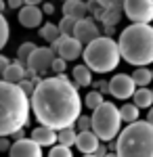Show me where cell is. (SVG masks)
Instances as JSON below:
<instances>
[{
  "label": "cell",
  "instance_id": "5bb4252c",
  "mask_svg": "<svg viewBox=\"0 0 153 157\" xmlns=\"http://www.w3.org/2000/svg\"><path fill=\"white\" fill-rule=\"evenodd\" d=\"M99 138H96V134L92 130H86V132H78L76 134V143L73 145L78 147V151H82V155H90L94 153V149L99 147Z\"/></svg>",
  "mask_w": 153,
  "mask_h": 157
},
{
  "label": "cell",
  "instance_id": "cb8c5ba5",
  "mask_svg": "<svg viewBox=\"0 0 153 157\" xmlns=\"http://www.w3.org/2000/svg\"><path fill=\"white\" fill-rule=\"evenodd\" d=\"M40 36H42V40H46V42H55L61 36L57 23H44L40 27Z\"/></svg>",
  "mask_w": 153,
  "mask_h": 157
},
{
  "label": "cell",
  "instance_id": "5b68a950",
  "mask_svg": "<svg viewBox=\"0 0 153 157\" xmlns=\"http://www.w3.org/2000/svg\"><path fill=\"white\" fill-rule=\"evenodd\" d=\"M82 57H84V65L90 71L109 73L113 71L120 63L118 42L109 36H99L82 48Z\"/></svg>",
  "mask_w": 153,
  "mask_h": 157
},
{
  "label": "cell",
  "instance_id": "4316f807",
  "mask_svg": "<svg viewBox=\"0 0 153 157\" xmlns=\"http://www.w3.org/2000/svg\"><path fill=\"white\" fill-rule=\"evenodd\" d=\"M36 48L34 42H23L19 48H17V61L21 63V65H25V61H27V57L32 55V50Z\"/></svg>",
  "mask_w": 153,
  "mask_h": 157
},
{
  "label": "cell",
  "instance_id": "d590c367",
  "mask_svg": "<svg viewBox=\"0 0 153 157\" xmlns=\"http://www.w3.org/2000/svg\"><path fill=\"white\" fill-rule=\"evenodd\" d=\"M92 155H94V157H105V155H107L105 145H103V143H99V147L94 149V153H92Z\"/></svg>",
  "mask_w": 153,
  "mask_h": 157
},
{
  "label": "cell",
  "instance_id": "83f0119b",
  "mask_svg": "<svg viewBox=\"0 0 153 157\" xmlns=\"http://www.w3.org/2000/svg\"><path fill=\"white\" fill-rule=\"evenodd\" d=\"M73 25H76V19H71V17H63L57 27H59V34L61 36H71L73 34Z\"/></svg>",
  "mask_w": 153,
  "mask_h": 157
},
{
  "label": "cell",
  "instance_id": "1f68e13d",
  "mask_svg": "<svg viewBox=\"0 0 153 157\" xmlns=\"http://www.w3.org/2000/svg\"><path fill=\"white\" fill-rule=\"evenodd\" d=\"M73 126H78V132H86V130H90V117H88V115H82V113H80Z\"/></svg>",
  "mask_w": 153,
  "mask_h": 157
},
{
  "label": "cell",
  "instance_id": "2e32d148",
  "mask_svg": "<svg viewBox=\"0 0 153 157\" xmlns=\"http://www.w3.org/2000/svg\"><path fill=\"white\" fill-rule=\"evenodd\" d=\"M88 15V6L84 0H65L63 2V17H71V19H82Z\"/></svg>",
  "mask_w": 153,
  "mask_h": 157
},
{
  "label": "cell",
  "instance_id": "52a82bcc",
  "mask_svg": "<svg viewBox=\"0 0 153 157\" xmlns=\"http://www.w3.org/2000/svg\"><path fill=\"white\" fill-rule=\"evenodd\" d=\"M122 9L132 23H151L153 21V0H124Z\"/></svg>",
  "mask_w": 153,
  "mask_h": 157
},
{
  "label": "cell",
  "instance_id": "8fae6325",
  "mask_svg": "<svg viewBox=\"0 0 153 157\" xmlns=\"http://www.w3.org/2000/svg\"><path fill=\"white\" fill-rule=\"evenodd\" d=\"M109 86V94L116 98H122V101H126V98L132 97V92L136 90V86L132 82V78L126 75V73H118V75H113L111 78V82H107Z\"/></svg>",
  "mask_w": 153,
  "mask_h": 157
},
{
  "label": "cell",
  "instance_id": "60d3db41",
  "mask_svg": "<svg viewBox=\"0 0 153 157\" xmlns=\"http://www.w3.org/2000/svg\"><path fill=\"white\" fill-rule=\"evenodd\" d=\"M44 0H23V4L25 6H40Z\"/></svg>",
  "mask_w": 153,
  "mask_h": 157
},
{
  "label": "cell",
  "instance_id": "b9f144b4",
  "mask_svg": "<svg viewBox=\"0 0 153 157\" xmlns=\"http://www.w3.org/2000/svg\"><path fill=\"white\" fill-rule=\"evenodd\" d=\"M145 121L153 126V107H149V113H147V120H145Z\"/></svg>",
  "mask_w": 153,
  "mask_h": 157
},
{
  "label": "cell",
  "instance_id": "277c9868",
  "mask_svg": "<svg viewBox=\"0 0 153 157\" xmlns=\"http://www.w3.org/2000/svg\"><path fill=\"white\" fill-rule=\"evenodd\" d=\"M118 157H153V126L145 120L128 124L116 140Z\"/></svg>",
  "mask_w": 153,
  "mask_h": 157
},
{
  "label": "cell",
  "instance_id": "ac0fdd59",
  "mask_svg": "<svg viewBox=\"0 0 153 157\" xmlns=\"http://www.w3.org/2000/svg\"><path fill=\"white\" fill-rule=\"evenodd\" d=\"M71 75H73L76 88H86V86L92 84V71H90L86 65H76L73 71H71Z\"/></svg>",
  "mask_w": 153,
  "mask_h": 157
},
{
  "label": "cell",
  "instance_id": "f546056e",
  "mask_svg": "<svg viewBox=\"0 0 153 157\" xmlns=\"http://www.w3.org/2000/svg\"><path fill=\"white\" fill-rule=\"evenodd\" d=\"M101 9H113V11H122L124 0H94Z\"/></svg>",
  "mask_w": 153,
  "mask_h": 157
},
{
  "label": "cell",
  "instance_id": "484cf974",
  "mask_svg": "<svg viewBox=\"0 0 153 157\" xmlns=\"http://www.w3.org/2000/svg\"><path fill=\"white\" fill-rule=\"evenodd\" d=\"M9 36H11V27H9V21L4 19V15L0 13V50L6 46L9 42Z\"/></svg>",
  "mask_w": 153,
  "mask_h": 157
},
{
  "label": "cell",
  "instance_id": "d6a6232c",
  "mask_svg": "<svg viewBox=\"0 0 153 157\" xmlns=\"http://www.w3.org/2000/svg\"><path fill=\"white\" fill-rule=\"evenodd\" d=\"M65 67H67V61H63L61 57H55L50 63V69L55 73H65Z\"/></svg>",
  "mask_w": 153,
  "mask_h": 157
},
{
  "label": "cell",
  "instance_id": "8d00e7d4",
  "mask_svg": "<svg viewBox=\"0 0 153 157\" xmlns=\"http://www.w3.org/2000/svg\"><path fill=\"white\" fill-rule=\"evenodd\" d=\"M11 149V140L9 136H0V151H9Z\"/></svg>",
  "mask_w": 153,
  "mask_h": 157
},
{
  "label": "cell",
  "instance_id": "e575fe53",
  "mask_svg": "<svg viewBox=\"0 0 153 157\" xmlns=\"http://www.w3.org/2000/svg\"><path fill=\"white\" fill-rule=\"evenodd\" d=\"M94 88H96V92H101V94H103V92H109V86H107V82H103V80H101V82H94Z\"/></svg>",
  "mask_w": 153,
  "mask_h": 157
},
{
  "label": "cell",
  "instance_id": "9a60e30c",
  "mask_svg": "<svg viewBox=\"0 0 153 157\" xmlns=\"http://www.w3.org/2000/svg\"><path fill=\"white\" fill-rule=\"evenodd\" d=\"M29 138H32L38 147H53L57 143V130L46 128V126H38V128L32 130Z\"/></svg>",
  "mask_w": 153,
  "mask_h": 157
},
{
  "label": "cell",
  "instance_id": "30bf717a",
  "mask_svg": "<svg viewBox=\"0 0 153 157\" xmlns=\"http://www.w3.org/2000/svg\"><path fill=\"white\" fill-rule=\"evenodd\" d=\"M71 36L76 38L80 44H88V42H92L94 38L101 36V29H99V25H96V21L92 17H82V19L76 21Z\"/></svg>",
  "mask_w": 153,
  "mask_h": 157
},
{
  "label": "cell",
  "instance_id": "7a4b0ae2",
  "mask_svg": "<svg viewBox=\"0 0 153 157\" xmlns=\"http://www.w3.org/2000/svg\"><path fill=\"white\" fill-rule=\"evenodd\" d=\"M120 59L134 67H147L153 63V25L130 23L122 29L118 40Z\"/></svg>",
  "mask_w": 153,
  "mask_h": 157
},
{
  "label": "cell",
  "instance_id": "9c48e42d",
  "mask_svg": "<svg viewBox=\"0 0 153 157\" xmlns=\"http://www.w3.org/2000/svg\"><path fill=\"white\" fill-rule=\"evenodd\" d=\"M84 44H80L73 36H59L55 42H50V50L57 52L63 61H76L82 57Z\"/></svg>",
  "mask_w": 153,
  "mask_h": 157
},
{
  "label": "cell",
  "instance_id": "74e56055",
  "mask_svg": "<svg viewBox=\"0 0 153 157\" xmlns=\"http://www.w3.org/2000/svg\"><path fill=\"white\" fill-rule=\"evenodd\" d=\"M23 0H6V9H21Z\"/></svg>",
  "mask_w": 153,
  "mask_h": 157
},
{
  "label": "cell",
  "instance_id": "681fc988",
  "mask_svg": "<svg viewBox=\"0 0 153 157\" xmlns=\"http://www.w3.org/2000/svg\"><path fill=\"white\" fill-rule=\"evenodd\" d=\"M63 2H65V0H63Z\"/></svg>",
  "mask_w": 153,
  "mask_h": 157
},
{
  "label": "cell",
  "instance_id": "44dd1931",
  "mask_svg": "<svg viewBox=\"0 0 153 157\" xmlns=\"http://www.w3.org/2000/svg\"><path fill=\"white\" fill-rule=\"evenodd\" d=\"M132 82H134V86H139V88H143V86H149L151 84V69H147V67H136L134 71H132Z\"/></svg>",
  "mask_w": 153,
  "mask_h": 157
},
{
  "label": "cell",
  "instance_id": "f6af8a7d",
  "mask_svg": "<svg viewBox=\"0 0 153 157\" xmlns=\"http://www.w3.org/2000/svg\"><path fill=\"white\" fill-rule=\"evenodd\" d=\"M105 157H118V155H116V153H107Z\"/></svg>",
  "mask_w": 153,
  "mask_h": 157
},
{
  "label": "cell",
  "instance_id": "ba28073f",
  "mask_svg": "<svg viewBox=\"0 0 153 157\" xmlns=\"http://www.w3.org/2000/svg\"><path fill=\"white\" fill-rule=\"evenodd\" d=\"M53 59H55V52L50 50V46H36L25 61V69L38 73V75H44L50 69Z\"/></svg>",
  "mask_w": 153,
  "mask_h": 157
},
{
  "label": "cell",
  "instance_id": "bcb514c9",
  "mask_svg": "<svg viewBox=\"0 0 153 157\" xmlns=\"http://www.w3.org/2000/svg\"><path fill=\"white\" fill-rule=\"evenodd\" d=\"M82 157H94V155H92V153H90V155H82Z\"/></svg>",
  "mask_w": 153,
  "mask_h": 157
},
{
  "label": "cell",
  "instance_id": "ffe728a7",
  "mask_svg": "<svg viewBox=\"0 0 153 157\" xmlns=\"http://www.w3.org/2000/svg\"><path fill=\"white\" fill-rule=\"evenodd\" d=\"M76 128L73 126H67V128H61V130H57V145H63V147H73V143H76Z\"/></svg>",
  "mask_w": 153,
  "mask_h": 157
},
{
  "label": "cell",
  "instance_id": "ee69618b",
  "mask_svg": "<svg viewBox=\"0 0 153 157\" xmlns=\"http://www.w3.org/2000/svg\"><path fill=\"white\" fill-rule=\"evenodd\" d=\"M4 9H6V2H4V0H0V13H2V15H4Z\"/></svg>",
  "mask_w": 153,
  "mask_h": 157
},
{
  "label": "cell",
  "instance_id": "f35d334b",
  "mask_svg": "<svg viewBox=\"0 0 153 157\" xmlns=\"http://www.w3.org/2000/svg\"><path fill=\"white\" fill-rule=\"evenodd\" d=\"M9 63H11V61H9V57L0 55V73H2L4 69H6V67H9Z\"/></svg>",
  "mask_w": 153,
  "mask_h": 157
},
{
  "label": "cell",
  "instance_id": "7c38bea8",
  "mask_svg": "<svg viewBox=\"0 0 153 157\" xmlns=\"http://www.w3.org/2000/svg\"><path fill=\"white\" fill-rule=\"evenodd\" d=\"M9 157H42V147H38L32 138H21L11 143Z\"/></svg>",
  "mask_w": 153,
  "mask_h": 157
},
{
  "label": "cell",
  "instance_id": "3957f363",
  "mask_svg": "<svg viewBox=\"0 0 153 157\" xmlns=\"http://www.w3.org/2000/svg\"><path fill=\"white\" fill-rule=\"evenodd\" d=\"M29 121V98L17 84L0 80V136H11Z\"/></svg>",
  "mask_w": 153,
  "mask_h": 157
},
{
  "label": "cell",
  "instance_id": "f1b7e54d",
  "mask_svg": "<svg viewBox=\"0 0 153 157\" xmlns=\"http://www.w3.org/2000/svg\"><path fill=\"white\" fill-rule=\"evenodd\" d=\"M48 157H73L69 147H63V145H53L50 151H48Z\"/></svg>",
  "mask_w": 153,
  "mask_h": 157
},
{
  "label": "cell",
  "instance_id": "c3c4849f",
  "mask_svg": "<svg viewBox=\"0 0 153 157\" xmlns=\"http://www.w3.org/2000/svg\"><path fill=\"white\" fill-rule=\"evenodd\" d=\"M151 92H153V88H151Z\"/></svg>",
  "mask_w": 153,
  "mask_h": 157
},
{
  "label": "cell",
  "instance_id": "ab89813d",
  "mask_svg": "<svg viewBox=\"0 0 153 157\" xmlns=\"http://www.w3.org/2000/svg\"><path fill=\"white\" fill-rule=\"evenodd\" d=\"M11 136H13V140H21V138H25V132H23V128H21V130H17V132H13Z\"/></svg>",
  "mask_w": 153,
  "mask_h": 157
},
{
  "label": "cell",
  "instance_id": "7dc6e473",
  "mask_svg": "<svg viewBox=\"0 0 153 157\" xmlns=\"http://www.w3.org/2000/svg\"><path fill=\"white\" fill-rule=\"evenodd\" d=\"M151 78H153V69H151Z\"/></svg>",
  "mask_w": 153,
  "mask_h": 157
},
{
  "label": "cell",
  "instance_id": "7402d4cb",
  "mask_svg": "<svg viewBox=\"0 0 153 157\" xmlns=\"http://www.w3.org/2000/svg\"><path fill=\"white\" fill-rule=\"evenodd\" d=\"M96 19L103 25H113V27H116V23L122 19V13L113 11V9H101V11L96 13Z\"/></svg>",
  "mask_w": 153,
  "mask_h": 157
},
{
  "label": "cell",
  "instance_id": "6da1fadb",
  "mask_svg": "<svg viewBox=\"0 0 153 157\" xmlns=\"http://www.w3.org/2000/svg\"><path fill=\"white\" fill-rule=\"evenodd\" d=\"M29 111H34L40 126L61 130L76 124L82 113V98L69 78L65 73H57L55 78H42L34 86Z\"/></svg>",
  "mask_w": 153,
  "mask_h": 157
},
{
  "label": "cell",
  "instance_id": "4dcf8cb0",
  "mask_svg": "<svg viewBox=\"0 0 153 157\" xmlns=\"http://www.w3.org/2000/svg\"><path fill=\"white\" fill-rule=\"evenodd\" d=\"M17 86H19V90H21V92H23L25 97L29 98L32 97V92H34V82H32V80H27V78H23V80H19V82H17Z\"/></svg>",
  "mask_w": 153,
  "mask_h": 157
},
{
  "label": "cell",
  "instance_id": "d6986e66",
  "mask_svg": "<svg viewBox=\"0 0 153 157\" xmlns=\"http://www.w3.org/2000/svg\"><path fill=\"white\" fill-rule=\"evenodd\" d=\"M132 98H134L132 105H136L139 109H149L153 105V92H151V88H147V86L136 88V90L132 92Z\"/></svg>",
  "mask_w": 153,
  "mask_h": 157
},
{
  "label": "cell",
  "instance_id": "8992f818",
  "mask_svg": "<svg viewBox=\"0 0 153 157\" xmlns=\"http://www.w3.org/2000/svg\"><path fill=\"white\" fill-rule=\"evenodd\" d=\"M120 126H122V120H120V111L113 103L109 101H103L96 109H92V115H90V130L96 134L99 140L103 143H109L113 140L120 132Z\"/></svg>",
  "mask_w": 153,
  "mask_h": 157
},
{
  "label": "cell",
  "instance_id": "836d02e7",
  "mask_svg": "<svg viewBox=\"0 0 153 157\" xmlns=\"http://www.w3.org/2000/svg\"><path fill=\"white\" fill-rule=\"evenodd\" d=\"M42 15H53L55 13V4H50V2H42Z\"/></svg>",
  "mask_w": 153,
  "mask_h": 157
},
{
  "label": "cell",
  "instance_id": "e0dca14e",
  "mask_svg": "<svg viewBox=\"0 0 153 157\" xmlns=\"http://www.w3.org/2000/svg\"><path fill=\"white\" fill-rule=\"evenodd\" d=\"M25 71H27L25 65H21L19 61H13V63H9V67L0 73V80L2 82H9V84H17L19 80L25 78Z\"/></svg>",
  "mask_w": 153,
  "mask_h": 157
},
{
  "label": "cell",
  "instance_id": "7bdbcfd3",
  "mask_svg": "<svg viewBox=\"0 0 153 157\" xmlns=\"http://www.w3.org/2000/svg\"><path fill=\"white\" fill-rule=\"evenodd\" d=\"M111 34H113V25H105V36L111 38Z\"/></svg>",
  "mask_w": 153,
  "mask_h": 157
},
{
  "label": "cell",
  "instance_id": "603a6c76",
  "mask_svg": "<svg viewBox=\"0 0 153 157\" xmlns=\"http://www.w3.org/2000/svg\"><path fill=\"white\" fill-rule=\"evenodd\" d=\"M120 111V120L126 121V124H132V121L139 120V111L141 109L136 107V105H132V103H126V105H122V109H118Z\"/></svg>",
  "mask_w": 153,
  "mask_h": 157
},
{
  "label": "cell",
  "instance_id": "d4e9b609",
  "mask_svg": "<svg viewBox=\"0 0 153 157\" xmlns=\"http://www.w3.org/2000/svg\"><path fill=\"white\" fill-rule=\"evenodd\" d=\"M103 101H105V98H103V94H101V92H96V90H90V92L86 94V98H84V105H86V107L92 111V109H96L99 105H101V103H103Z\"/></svg>",
  "mask_w": 153,
  "mask_h": 157
},
{
  "label": "cell",
  "instance_id": "4fadbf2b",
  "mask_svg": "<svg viewBox=\"0 0 153 157\" xmlns=\"http://www.w3.org/2000/svg\"><path fill=\"white\" fill-rule=\"evenodd\" d=\"M42 19H44V15L40 11V6H21L19 9V23L27 27V29H34L38 25H42Z\"/></svg>",
  "mask_w": 153,
  "mask_h": 157
}]
</instances>
